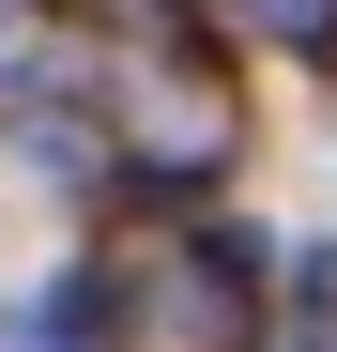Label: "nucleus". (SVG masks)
<instances>
[{
  "mask_svg": "<svg viewBox=\"0 0 337 352\" xmlns=\"http://www.w3.org/2000/svg\"><path fill=\"white\" fill-rule=\"evenodd\" d=\"M307 322H337V245H322V261H307Z\"/></svg>",
  "mask_w": 337,
  "mask_h": 352,
  "instance_id": "1",
  "label": "nucleus"
},
{
  "mask_svg": "<svg viewBox=\"0 0 337 352\" xmlns=\"http://www.w3.org/2000/svg\"><path fill=\"white\" fill-rule=\"evenodd\" d=\"M0 31H16V0H0Z\"/></svg>",
  "mask_w": 337,
  "mask_h": 352,
  "instance_id": "2",
  "label": "nucleus"
}]
</instances>
